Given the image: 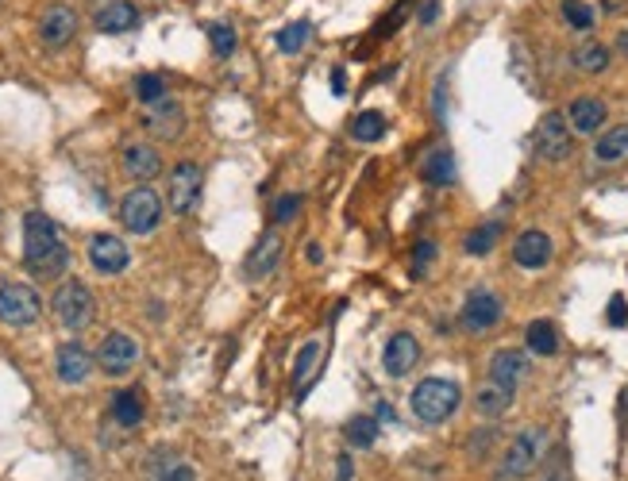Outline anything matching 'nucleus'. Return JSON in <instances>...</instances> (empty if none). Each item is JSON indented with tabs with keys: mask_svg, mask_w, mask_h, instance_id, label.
<instances>
[{
	"mask_svg": "<svg viewBox=\"0 0 628 481\" xmlns=\"http://www.w3.org/2000/svg\"><path fill=\"white\" fill-rule=\"evenodd\" d=\"M23 258L35 274H62L66 262H69V251L62 246V236H58L54 220L43 216V212H28L23 220Z\"/></svg>",
	"mask_w": 628,
	"mask_h": 481,
	"instance_id": "f257e3e1",
	"label": "nucleus"
},
{
	"mask_svg": "<svg viewBox=\"0 0 628 481\" xmlns=\"http://www.w3.org/2000/svg\"><path fill=\"white\" fill-rule=\"evenodd\" d=\"M413 416L421 424H444V420L459 408V385L444 378H424L409 397Z\"/></svg>",
	"mask_w": 628,
	"mask_h": 481,
	"instance_id": "f03ea898",
	"label": "nucleus"
},
{
	"mask_svg": "<svg viewBox=\"0 0 628 481\" xmlns=\"http://www.w3.org/2000/svg\"><path fill=\"white\" fill-rule=\"evenodd\" d=\"M543 451H548V431H543V428H525L513 443H509L505 459H502V466H497V481H520V477H528L540 466Z\"/></svg>",
	"mask_w": 628,
	"mask_h": 481,
	"instance_id": "7ed1b4c3",
	"label": "nucleus"
},
{
	"mask_svg": "<svg viewBox=\"0 0 628 481\" xmlns=\"http://www.w3.org/2000/svg\"><path fill=\"white\" fill-rule=\"evenodd\" d=\"M93 312H97V301H93V293L81 285V281H66V285L54 293V316H58L62 327H69V332L89 327Z\"/></svg>",
	"mask_w": 628,
	"mask_h": 481,
	"instance_id": "20e7f679",
	"label": "nucleus"
},
{
	"mask_svg": "<svg viewBox=\"0 0 628 481\" xmlns=\"http://www.w3.org/2000/svg\"><path fill=\"white\" fill-rule=\"evenodd\" d=\"M120 220H124V228L132 231V236H150V231L158 228V220H162L158 193L147 189V185L132 189V193L124 196V204H120Z\"/></svg>",
	"mask_w": 628,
	"mask_h": 481,
	"instance_id": "39448f33",
	"label": "nucleus"
},
{
	"mask_svg": "<svg viewBox=\"0 0 628 481\" xmlns=\"http://www.w3.org/2000/svg\"><path fill=\"white\" fill-rule=\"evenodd\" d=\"M43 312V301L39 293L31 285H20V281H12V285H0V324L8 327H28L39 320Z\"/></svg>",
	"mask_w": 628,
	"mask_h": 481,
	"instance_id": "423d86ee",
	"label": "nucleus"
},
{
	"mask_svg": "<svg viewBox=\"0 0 628 481\" xmlns=\"http://www.w3.org/2000/svg\"><path fill=\"white\" fill-rule=\"evenodd\" d=\"M571 139H575V132H571V124H567V116L548 112L536 127V155L548 162H563L571 155Z\"/></svg>",
	"mask_w": 628,
	"mask_h": 481,
	"instance_id": "0eeeda50",
	"label": "nucleus"
},
{
	"mask_svg": "<svg viewBox=\"0 0 628 481\" xmlns=\"http://www.w3.org/2000/svg\"><path fill=\"white\" fill-rule=\"evenodd\" d=\"M201 185H205V173L193 166V162H181V166H173L170 173V208L173 216H189L197 201H201Z\"/></svg>",
	"mask_w": 628,
	"mask_h": 481,
	"instance_id": "6e6552de",
	"label": "nucleus"
},
{
	"mask_svg": "<svg viewBox=\"0 0 628 481\" xmlns=\"http://www.w3.org/2000/svg\"><path fill=\"white\" fill-rule=\"evenodd\" d=\"M135 358H139V347H135V339L124 335V332H112L101 343V355H97L101 370L109 373V378H124V373L135 366Z\"/></svg>",
	"mask_w": 628,
	"mask_h": 481,
	"instance_id": "1a4fd4ad",
	"label": "nucleus"
},
{
	"mask_svg": "<svg viewBox=\"0 0 628 481\" xmlns=\"http://www.w3.org/2000/svg\"><path fill=\"white\" fill-rule=\"evenodd\" d=\"M497 320H502V301L486 289L471 293L467 304H463V327H467V332H490Z\"/></svg>",
	"mask_w": 628,
	"mask_h": 481,
	"instance_id": "9d476101",
	"label": "nucleus"
},
{
	"mask_svg": "<svg viewBox=\"0 0 628 481\" xmlns=\"http://www.w3.org/2000/svg\"><path fill=\"white\" fill-rule=\"evenodd\" d=\"M74 31H77V16H74V8H66V4H51L43 12V20H39V39L46 46H62L74 39Z\"/></svg>",
	"mask_w": 628,
	"mask_h": 481,
	"instance_id": "9b49d317",
	"label": "nucleus"
},
{
	"mask_svg": "<svg viewBox=\"0 0 628 481\" xmlns=\"http://www.w3.org/2000/svg\"><path fill=\"white\" fill-rule=\"evenodd\" d=\"M416 358H421V347H416V339L409 332L393 335L386 350H382V366H386L390 378H405V373L416 366Z\"/></svg>",
	"mask_w": 628,
	"mask_h": 481,
	"instance_id": "f8f14e48",
	"label": "nucleus"
},
{
	"mask_svg": "<svg viewBox=\"0 0 628 481\" xmlns=\"http://www.w3.org/2000/svg\"><path fill=\"white\" fill-rule=\"evenodd\" d=\"M54 370H58V378H62L66 385H81L93 373V358H89V350L81 343H66V347H58Z\"/></svg>",
	"mask_w": 628,
	"mask_h": 481,
	"instance_id": "ddd939ff",
	"label": "nucleus"
},
{
	"mask_svg": "<svg viewBox=\"0 0 628 481\" xmlns=\"http://www.w3.org/2000/svg\"><path fill=\"white\" fill-rule=\"evenodd\" d=\"M525 373H528V358H525V350H497V355L490 358V381L497 385H505V389H517L520 381H525Z\"/></svg>",
	"mask_w": 628,
	"mask_h": 481,
	"instance_id": "4468645a",
	"label": "nucleus"
},
{
	"mask_svg": "<svg viewBox=\"0 0 628 481\" xmlns=\"http://www.w3.org/2000/svg\"><path fill=\"white\" fill-rule=\"evenodd\" d=\"M513 262L525 269H543L552 262V239L543 236V231H525V236L513 243Z\"/></svg>",
	"mask_w": 628,
	"mask_h": 481,
	"instance_id": "2eb2a0df",
	"label": "nucleus"
},
{
	"mask_svg": "<svg viewBox=\"0 0 628 481\" xmlns=\"http://www.w3.org/2000/svg\"><path fill=\"white\" fill-rule=\"evenodd\" d=\"M567 124H571L575 135H594L606 124V104L594 97H578L571 108H567Z\"/></svg>",
	"mask_w": 628,
	"mask_h": 481,
	"instance_id": "dca6fc26",
	"label": "nucleus"
},
{
	"mask_svg": "<svg viewBox=\"0 0 628 481\" xmlns=\"http://www.w3.org/2000/svg\"><path fill=\"white\" fill-rule=\"evenodd\" d=\"M89 262L101 269V274H120L127 266V246L116 236H97L89 243Z\"/></svg>",
	"mask_w": 628,
	"mask_h": 481,
	"instance_id": "f3484780",
	"label": "nucleus"
},
{
	"mask_svg": "<svg viewBox=\"0 0 628 481\" xmlns=\"http://www.w3.org/2000/svg\"><path fill=\"white\" fill-rule=\"evenodd\" d=\"M135 28H139V12H135V4H127V0H112V4H104L97 12V31H104V35H124Z\"/></svg>",
	"mask_w": 628,
	"mask_h": 481,
	"instance_id": "a211bd4d",
	"label": "nucleus"
},
{
	"mask_svg": "<svg viewBox=\"0 0 628 481\" xmlns=\"http://www.w3.org/2000/svg\"><path fill=\"white\" fill-rule=\"evenodd\" d=\"M181 124H185L181 104H173V100H158V104H150L147 127H150V132H155L158 139H173V135H181Z\"/></svg>",
	"mask_w": 628,
	"mask_h": 481,
	"instance_id": "6ab92c4d",
	"label": "nucleus"
},
{
	"mask_svg": "<svg viewBox=\"0 0 628 481\" xmlns=\"http://www.w3.org/2000/svg\"><path fill=\"white\" fill-rule=\"evenodd\" d=\"M278 262H282V239H278L274 231H270V236H262L259 246L251 251V258H247V277L259 281V277H266V274H274Z\"/></svg>",
	"mask_w": 628,
	"mask_h": 481,
	"instance_id": "aec40b11",
	"label": "nucleus"
},
{
	"mask_svg": "<svg viewBox=\"0 0 628 481\" xmlns=\"http://www.w3.org/2000/svg\"><path fill=\"white\" fill-rule=\"evenodd\" d=\"M124 170L132 173L135 181H150V178H155V173L162 170V162H158V155H155V147L135 143V147L124 150Z\"/></svg>",
	"mask_w": 628,
	"mask_h": 481,
	"instance_id": "412c9836",
	"label": "nucleus"
},
{
	"mask_svg": "<svg viewBox=\"0 0 628 481\" xmlns=\"http://www.w3.org/2000/svg\"><path fill=\"white\" fill-rule=\"evenodd\" d=\"M421 178L428 185H451L455 181V158H451V150H432V155H424L421 162Z\"/></svg>",
	"mask_w": 628,
	"mask_h": 481,
	"instance_id": "4be33fe9",
	"label": "nucleus"
},
{
	"mask_svg": "<svg viewBox=\"0 0 628 481\" xmlns=\"http://www.w3.org/2000/svg\"><path fill=\"white\" fill-rule=\"evenodd\" d=\"M513 393L517 389H505V385H497V381H486L479 397H474V408H479L482 416H502L509 413V405H513Z\"/></svg>",
	"mask_w": 628,
	"mask_h": 481,
	"instance_id": "5701e85b",
	"label": "nucleus"
},
{
	"mask_svg": "<svg viewBox=\"0 0 628 481\" xmlns=\"http://www.w3.org/2000/svg\"><path fill=\"white\" fill-rule=\"evenodd\" d=\"M324 355V347H320V339H309L305 347L297 350V362H294V381H297V393H305L312 378H317V362Z\"/></svg>",
	"mask_w": 628,
	"mask_h": 481,
	"instance_id": "b1692460",
	"label": "nucleus"
},
{
	"mask_svg": "<svg viewBox=\"0 0 628 481\" xmlns=\"http://www.w3.org/2000/svg\"><path fill=\"white\" fill-rule=\"evenodd\" d=\"M525 339H528V350H532V355L552 358L555 350H560V332H555L552 320H532L528 332H525Z\"/></svg>",
	"mask_w": 628,
	"mask_h": 481,
	"instance_id": "393cba45",
	"label": "nucleus"
},
{
	"mask_svg": "<svg viewBox=\"0 0 628 481\" xmlns=\"http://www.w3.org/2000/svg\"><path fill=\"white\" fill-rule=\"evenodd\" d=\"M112 420L120 428H135L139 420H143V397H139L135 389H124L112 397Z\"/></svg>",
	"mask_w": 628,
	"mask_h": 481,
	"instance_id": "a878e982",
	"label": "nucleus"
},
{
	"mask_svg": "<svg viewBox=\"0 0 628 481\" xmlns=\"http://www.w3.org/2000/svg\"><path fill=\"white\" fill-rule=\"evenodd\" d=\"M594 155H598V162H621V158H628V124H621V127H613V132L601 135L598 147H594Z\"/></svg>",
	"mask_w": 628,
	"mask_h": 481,
	"instance_id": "bb28decb",
	"label": "nucleus"
},
{
	"mask_svg": "<svg viewBox=\"0 0 628 481\" xmlns=\"http://www.w3.org/2000/svg\"><path fill=\"white\" fill-rule=\"evenodd\" d=\"M343 436L351 447L358 451H370L378 443V420H370V416H355V420H347V428H343Z\"/></svg>",
	"mask_w": 628,
	"mask_h": 481,
	"instance_id": "cd10ccee",
	"label": "nucleus"
},
{
	"mask_svg": "<svg viewBox=\"0 0 628 481\" xmlns=\"http://www.w3.org/2000/svg\"><path fill=\"white\" fill-rule=\"evenodd\" d=\"M382 135H386V120H382V112H358L351 120V139H358V143H378Z\"/></svg>",
	"mask_w": 628,
	"mask_h": 481,
	"instance_id": "c85d7f7f",
	"label": "nucleus"
},
{
	"mask_svg": "<svg viewBox=\"0 0 628 481\" xmlns=\"http://www.w3.org/2000/svg\"><path fill=\"white\" fill-rule=\"evenodd\" d=\"M575 66L583 69V74H601V69L609 66V51L601 43H583L575 51Z\"/></svg>",
	"mask_w": 628,
	"mask_h": 481,
	"instance_id": "c756f323",
	"label": "nucleus"
},
{
	"mask_svg": "<svg viewBox=\"0 0 628 481\" xmlns=\"http://www.w3.org/2000/svg\"><path fill=\"white\" fill-rule=\"evenodd\" d=\"M312 39V28L305 20L301 23H289V28H282L278 31V46H282L286 54H297V51H305V43Z\"/></svg>",
	"mask_w": 628,
	"mask_h": 481,
	"instance_id": "7c9ffc66",
	"label": "nucleus"
},
{
	"mask_svg": "<svg viewBox=\"0 0 628 481\" xmlns=\"http://www.w3.org/2000/svg\"><path fill=\"white\" fill-rule=\"evenodd\" d=\"M497 231H502L497 224L474 228L471 236H467V243H463V246H467V254H471V258H482V254H490V251H494V243H497Z\"/></svg>",
	"mask_w": 628,
	"mask_h": 481,
	"instance_id": "2f4dec72",
	"label": "nucleus"
},
{
	"mask_svg": "<svg viewBox=\"0 0 628 481\" xmlns=\"http://www.w3.org/2000/svg\"><path fill=\"white\" fill-rule=\"evenodd\" d=\"M563 16H567V23H571V28H578V31H590V28H594V8H590L586 0H563Z\"/></svg>",
	"mask_w": 628,
	"mask_h": 481,
	"instance_id": "473e14b6",
	"label": "nucleus"
},
{
	"mask_svg": "<svg viewBox=\"0 0 628 481\" xmlns=\"http://www.w3.org/2000/svg\"><path fill=\"white\" fill-rule=\"evenodd\" d=\"M135 97L143 100V104H158V100H166V81H162L158 74H143L135 81Z\"/></svg>",
	"mask_w": 628,
	"mask_h": 481,
	"instance_id": "72a5a7b5",
	"label": "nucleus"
},
{
	"mask_svg": "<svg viewBox=\"0 0 628 481\" xmlns=\"http://www.w3.org/2000/svg\"><path fill=\"white\" fill-rule=\"evenodd\" d=\"M208 39H213V51L220 58H228L231 51H236V31L224 28V23H213V28H208Z\"/></svg>",
	"mask_w": 628,
	"mask_h": 481,
	"instance_id": "f704fd0d",
	"label": "nucleus"
},
{
	"mask_svg": "<svg viewBox=\"0 0 628 481\" xmlns=\"http://www.w3.org/2000/svg\"><path fill=\"white\" fill-rule=\"evenodd\" d=\"M297 212H301V196L297 193H289V196H282V201L274 204V220H278V224H289Z\"/></svg>",
	"mask_w": 628,
	"mask_h": 481,
	"instance_id": "c9c22d12",
	"label": "nucleus"
},
{
	"mask_svg": "<svg viewBox=\"0 0 628 481\" xmlns=\"http://www.w3.org/2000/svg\"><path fill=\"white\" fill-rule=\"evenodd\" d=\"M158 481H197V474H193V466H185V462H170L166 470L158 474Z\"/></svg>",
	"mask_w": 628,
	"mask_h": 481,
	"instance_id": "e433bc0d",
	"label": "nucleus"
},
{
	"mask_svg": "<svg viewBox=\"0 0 628 481\" xmlns=\"http://www.w3.org/2000/svg\"><path fill=\"white\" fill-rule=\"evenodd\" d=\"M606 320H609L613 327H624V324H628V304H624V297H613V301H609Z\"/></svg>",
	"mask_w": 628,
	"mask_h": 481,
	"instance_id": "4c0bfd02",
	"label": "nucleus"
},
{
	"mask_svg": "<svg viewBox=\"0 0 628 481\" xmlns=\"http://www.w3.org/2000/svg\"><path fill=\"white\" fill-rule=\"evenodd\" d=\"M432 258H436V243H428V239L416 243V269H424Z\"/></svg>",
	"mask_w": 628,
	"mask_h": 481,
	"instance_id": "58836bf2",
	"label": "nucleus"
},
{
	"mask_svg": "<svg viewBox=\"0 0 628 481\" xmlns=\"http://www.w3.org/2000/svg\"><path fill=\"white\" fill-rule=\"evenodd\" d=\"M351 474H355L351 454H340V459H335V481H351Z\"/></svg>",
	"mask_w": 628,
	"mask_h": 481,
	"instance_id": "ea45409f",
	"label": "nucleus"
},
{
	"mask_svg": "<svg viewBox=\"0 0 628 481\" xmlns=\"http://www.w3.org/2000/svg\"><path fill=\"white\" fill-rule=\"evenodd\" d=\"M393 420H398V413H393V405L382 401V405H378V424H393Z\"/></svg>",
	"mask_w": 628,
	"mask_h": 481,
	"instance_id": "a19ab883",
	"label": "nucleus"
},
{
	"mask_svg": "<svg viewBox=\"0 0 628 481\" xmlns=\"http://www.w3.org/2000/svg\"><path fill=\"white\" fill-rule=\"evenodd\" d=\"M436 16H439V4H436V0H428V4H424V12H421V20H424V23H432Z\"/></svg>",
	"mask_w": 628,
	"mask_h": 481,
	"instance_id": "79ce46f5",
	"label": "nucleus"
},
{
	"mask_svg": "<svg viewBox=\"0 0 628 481\" xmlns=\"http://www.w3.org/2000/svg\"><path fill=\"white\" fill-rule=\"evenodd\" d=\"M332 85H335V92L343 97V69H335V74H332Z\"/></svg>",
	"mask_w": 628,
	"mask_h": 481,
	"instance_id": "37998d69",
	"label": "nucleus"
},
{
	"mask_svg": "<svg viewBox=\"0 0 628 481\" xmlns=\"http://www.w3.org/2000/svg\"><path fill=\"white\" fill-rule=\"evenodd\" d=\"M320 258H324L320 254V243H309V262H320Z\"/></svg>",
	"mask_w": 628,
	"mask_h": 481,
	"instance_id": "c03bdc74",
	"label": "nucleus"
},
{
	"mask_svg": "<svg viewBox=\"0 0 628 481\" xmlns=\"http://www.w3.org/2000/svg\"><path fill=\"white\" fill-rule=\"evenodd\" d=\"M621 51H624V54H628V31H624V35H621Z\"/></svg>",
	"mask_w": 628,
	"mask_h": 481,
	"instance_id": "a18cd8bd",
	"label": "nucleus"
}]
</instances>
